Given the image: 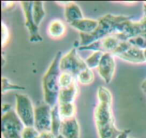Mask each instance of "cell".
Returning a JSON list of instances; mask_svg holds the SVG:
<instances>
[{"mask_svg":"<svg viewBox=\"0 0 146 138\" xmlns=\"http://www.w3.org/2000/svg\"><path fill=\"white\" fill-rule=\"evenodd\" d=\"M98 103L94 112V120L100 138H117L121 130L115 126L113 113V96L106 87L100 86L97 90Z\"/></svg>","mask_w":146,"mask_h":138,"instance_id":"obj_1","label":"cell"},{"mask_svg":"<svg viewBox=\"0 0 146 138\" xmlns=\"http://www.w3.org/2000/svg\"><path fill=\"white\" fill-rule=\"evenodd\" d=\"M131 19V17L129 16L106 14L98 19V25L94 32L89 34H80L81 40L78 42V47L89 45L101 39L113 35L116 32L117 27L121 23Z\"/></svg>","mask_w":146,"mask_h":138,"instance_id":"obj_2","label":"cell"},{"mask_svg":"<svg viewBox=\"0 0 146 138\" xmlns=\"http://www.w3.org/2000/svg\"><path fill=\"white\" fill-rule=\"evenodd\" d=\"M61 57V52H58L42 78L44 101L51 107H54L58 104V97L60 91L59 77L61 73L59 64Z\"/></svg>","mask_w":146,"mask_h":138,"instance_id":"obj_3","label":"cell"},{"mask_svg":"<svg viewBox=\"0 0 146 138\" xmlns=\"http://www.w3.org/2000/svg\"><path fill=\"white\" fill-rule=\"evenodd\" d=\"M24 125L17 115L16 111L11 110L1 117L2 138H22Z\"/></svg>","mask_w":146,"mask_h":138,"instance_id":"obj_4","label":"cell"},{"mask_svg":"<svg viewBox=\"0 0 146 138\" xmlns=\"http://www.w3.org/2000/svg\"><path fill=\"white\" fill-rule=\"evenodd\" d=\"M59 65L62 72L71 73L75 77L88 68L86 61L78 55L75 47L61 57Z\"/></svg>","mask_w":146,"mask_h":138,"instance_id":"obj_5","label":"cell"},{"mask_svg":"<svg viewBox=\"0 0 146 138\" xmlns=\"http://www.w3.org/2000/svg\"><path fill=\"white\" fill-rule=\"evenodd\" d=\"M16 98V113L25 127H34L35 108L29 97L24 94H17Z\"/></svg>","mask_w":146,"mask_h":138,"instance_id":"obj_6","label":"cell"},{"mask_svg":"<svg viewBox=\"0 0 146 138\" xmlns=\"http://www.w3.org/2000/svg\"><path fill=\"white\" fill-rule=\"evenodd\" d=\"M52 107L46 103L41 104L35 107L34 127L40 133L51 131Z\"/></svg>","mask_w":146,"mask_h":138,"instance_id":"obj_7","label":"cell"},{"mask_svg":"<svg viewBox=\"0 0 146 138\" xmlns=\"http://www.w3.org/2000/svg\"><path fill=\"white\" fill-rule=\"evenodd\" d=\"M20 4L25 18V26L29 34V41L31 42H41L43 38L39 33L38 26L34 21L32 15L33 1H21Z\"/></svg>","mask_w":146,"mask_h":138,"instance_id":"obj_8","label":"cell"},{"mask_svg":"<svg viewBox=\"0 0 146 138\" xmlns=\"http://www.w3.org/2000/svg\"><path fill=\"white\" fill-rule=\"evenodd\" d=\"M121 40L115 35H111L98 40L89 45L79 47L80 50H90L93 52H102L112 54L121 43Z\"/></svg>","mask_w":146,"mask_h":138,"instance_id":"obj_9","label":"cell"},{"mask_svg":"<svg viewBox=\"0 0 146 138\" xmlns=\"http://www.w3.org/2000/svg\"><path fill=\"white\" fill-rule=\"evenodd\" d=\"M97 69L100 77L106 84H109L115 74V61L114 56L111 53H104Z\"/></svg>","mask_w":146,"mask_h":138,"instance_id":"obj_10","label":"cell"},{"mask_svg":"<svg viewBox=\"0 0 146 138\" xmlns=\"http://www.w3.org/2000/svg\"><path fill=\"white\" fill-rule=\"evenodd\" d=\"M60 134L66 138H80V126L76 117L63 120Z\"/></svg>","mask_w":146,"mask_h":138,"instance_id":"obj_11","label":"cell"},{"mask_svg":"<svg viewBox=\"0 0 146 138\" xmlns=\"http://www.w3.org/2000/svg\"><path fill=\"white\" fill-rule=\"evenodd\" d=\"M117 57L121 59L123 61L133 64H142L145 62L144 50L133 46L126 52L117 56Z\"/></svg>","mask_w":146,"mask_h":138,"instance_id":"obj_12","label":"cell"},{"mask_svg":"<svg viewBox=\"0 0 146 138\" xmlns=\"http://www.w3.org/2000/svg\"><path fill=\"white\" fill-rule=\"evenodd\" d=\"M66 26L62 20L54 19L48 23L47 27V34L48 37L54 40L62 38L66 33Z\"/></svg>","mask_w":146,"mask_h":138,"instance_id":"obj_13","label":"cell"},{"mask_svg":"<svg viewBox=\"0 0 146 138\" xmlns=\"http://www.w3.org/2000/svg\"><path fill=\"white\" fill-rule=\"evenodd\" d=\"M64 16L66 21L69 24L84 18L79 6L72 1H68V4L64 7Z\"/></svg>","mask_w":146,"mask_h":138,"instance_id":"obj_14","label":"cell"},{"mask_svg":"<svg viewBox=\"0 0 146 138\" xmlns=\"http://www.w3.org/2000/svg\"><path fill=\"white\" fill-rule=\"evenodd\" d=\"M98 25V20L93 19L84 18L70 24V26L76 29L80 34H89L94 32Z\"/></svg>","mask_w":146,"mask_h":138,"instance_id":"obj_15","label":"cell"},{"mask_svg":"<svg viewBox=\"0 0 146 138\" xmlns=\"http://www.w3.org/2000/svg\"><path fill=\"white\" fill-rule=\"evenodd\" d=\"M78 93L77 82L66 88L60 89L58 97V104L74 103Z\"/></svg>","mask_w":146,"mask_h":138,"instance_id":"obj_16","label":"cell"},{"mask_svg":"<svg viewBox=\"0 0 146 138\" xmlns=\"http://www.w3.org/2000/svg\"><path fill=\"white\" fill-rule=\"evenodd\" d=\"M32 15L36 25L39 26L46 16L43 1H33Z\"/></svg>","mask_w":146,"mask_h":138,"instance_id":"obj_17","label":"cell"},{"mask_svg":"<svg viewBox=\"0 0 146 138\" xmlns=\"http://www.w3.org/2000/svg\"><path fill=\"white\" fill-rule=\"evenodd\" d=\"M60 115L62 120L75 117L76 108L74 103H66V104H58Z\"/></svg>","mask_w":146,"mask_h":138,"instance_id":"obj_18","label":"cell"},{"mask_svg":"<svg viewBox=\"0 0 146 138\" xmlns=\"http://www.w3.org/2000/svg\"><path fill=\"white\" fill-rule=\"evenodd\" d=\"M52 122H51V132L57 136L60 134V129H61V124H62V119L59 113L58 110V105H56L54 107H52Z\"/></svg>","mask_w":146,"mask_h":138,"instance_id":"obj_19","label":"cell"},{"mask_svg":"<svg viewBox=\"0 0 146 138\" xmlns=\"http://www.w3.org/2000/svg\"><path fill=\"white\" fill-rule=\"evenodd\" d=\"M94 74L92 70L87 68L81 72L76 77L77 82L83 85H88L94 82Z\"/></svg>","mask_w":146,"mask_h":138,"instance_id":"obj_20","label":"cell"},{"mask_svg":"<svg viewBox=\"0 0 146 138\" xmlns=\"http://www.w3.org/2000/svg\"><path fill=\"white\" fill-rule=\"evenodd\" d=\"M77 82L76 77L68 72H61L59 77L60 89L69 87Z\"/></svg>","mask_w":146,"mask_h":138,"instance_id":"obj_21","label":"cell"},{"mask_svg":"<svg viewBox=\"0 0 146 138\" xmlns=\"http://www.w3.org/2000/svg\"><path fill=\"white\" fill-rule=\"evenodd\" d=\"M104 54V53L102 52H94L93 54L85 60L88 68L91 70L98 68Z\"/></svg>","mask_w":146,"mask_h":138,"instance_id":"obj_22","label":"cell"},{"mask_svg":"<svg viewBox=\"0 0 146 138\" xmlns=\"http://www.w3.org/2000/svg\"><path fill=\"white\" fill-rule=\"evenodd\" d=\"M25 87L11 83L7 77H2L1 78V92L5 94L9 90H24Z\"/></svg>","mask_w":146,"mask_h":138,"instance_id":"obj_23","label":"cell"},{"mask_svg":"<svg viewBox=\"0 0 146 138\" xmlns=\"http://www.w3.org/2000/svg\"><path fill=\"white\" fill-rule=\"evenodd\" d=\"M128 42L131 43L133 47H137L143 50H145L146 49V39L142 36L134 37L128 40Z\"/></svg>","mask_w":146,"mask_h":138,"instance_id":"obj_24","label":"cell"},{"mask_svg":"<svg viewBox=\"0 0 146 138\" xmlns=\"http://www.w3.org/2000/svg\"><path fill=\"white\" fill-rule=\"evenodd\" d=\"M39 132L34 127H25L22 133V138H37Z\"/></svg>","mask_w":146,"mask_h":138,"instance_id":"obj_25","label":"cell"},{"mask_svg":"<svg viewBox=\"0 0 146 138\" xmlns=\"http://www.w3.org/2000/svg\"><path fill=\"white\" fill-rule=\"evenodd\" d=\"M131 47H132V45H131V43L128 41L121 42L119 45H118V47L115 49V51L112 53V54L114 57H117V56L120 55V54H121L122 53L126 52L127 50H129Z\"/></svg>","mask_w":146,"mask_h":138,"instance_id":"obj_26","label":"cell"},{"mask_svg":"<svg viewBox=\"0 0 146 138\" xmlns=\"http://www.w3.org/2000/svg\"><path fill=\"white\" fill-rule=\"evenodd\" d=\"M10 33L7 26L2 21L1 23V44L2 47L7 45L9 41Z\"/></svg>","mask_w":146,"mask_h":138,"instance_id":"obj_27","label":"cell"},{"mask_svg":"<svg viewBox=\"0 0 146 138\" xmlns=\"http://www.w3.org/2000/svg\"><path fill=\"white\" fill-rule=\"evenodd\" d=\"M2 9L5 11H10L14 8L15 3L13 1H2Z\"/></svg>","mask_w":146,"mask_h":138,"instance_id":"obj_28","label":"cell"},{"mask_svg":"<svg viewBox=\"0 0 146 138\" xmlns=\"http://www.w3.org/2000/svg\"><path fill=\"white\" fill-rule=\"evenodd\" d=\"M40 138H56V135L51 131H46L40 133Z\"/></svg>","mask_w":146,"mask_h":138,"instance_id":"obj_29","label":"cell"},{"mask_svg":"<svg viewBox=\"0 0 146 138\" xmlns=\"http://www.w3.org/2000/svg\"><path fill=\"white\" fill-rule=\"evenodd\" d=\"M12 110L11 109V106L8 103H4L2 105V113L3 114H5V113H8V112Z\"/></svg>","mask_w":146,"mask_h":138,"instance_id":"obj_30","label":"cell"},{"mask_svg":"<svg viewBox=\"0 0 146 138\" xmlns=\"http://www.w3.org/2000/svg\"><path fill=\"white\" fill-rule=\"evenodd\" d=\"M130 133H131V130H124L123 131H121V133H120L119 135L117 137V138H129L128 135H129Z\"/></svg>","mask_w":146,"mask_h":138,"instance_id":"obj_31","label":"cell"},{"mask_svg":"<svg viewBox=\"0 0 146 138\" xmlns=\"http://www.w3.org/2000/svg\"><path fill=\"white\" fill-rule=\"evenodd\" d=\"M141 89H142L143 91L146 94V79L143 82L142 84H141Z\"/></svg>","mask_w":146,"mask_h":138,"instance_id":"obj_32","label":"cell"},{"mask_svg":"<svg viewBox=\"0 0 146 138\" xmlns=\"http://www.w3.org/2000/svg\"><path fill=\"white\" fill-rule=\"evenodd\" d=\"M143 12L144 17H146V1L143 3Z\"/></svg>","mask_w":146,"mask_h":138,"instance_id":"obj_33","label":"cell"},{"mask_svg":"<svg viewBox=\"0 0 146 138\" xmlns=\"http://www.w3.org/2000/svg\"><path fill=\"white\" fill-rule=\"evenodd\" d=\"M56 138H66V137H64V135H62L61 134H59V135H58L57 136H56Z\"/></svg>","mask_w":146,"mask_h":138,"instance_id":"obj_34","label":"cell"},{"mask_svg":"<svg viewBox=\"0 0 146 138\" xmlns=\"http://www.w3.org/2000/svg\"><path fill=\"white\" fill-rule=\"evenodd\" d=\"M144 56H145V62H146V49L144 50Z\"/></svg>","mask_w":146,"mask_h":138,"instance_id":"obj_35","label":"cell"},{"mask_svg":"<svg viewBox=\"0 0 146 138\" xmlns=\"http://www.w3.org/2000/svg\"><path fill=\"white\" fill-rule=\"evenodd\" d=\"M129 138H134V137H129Z\"/></svg>","mask_w":146,"mask_h":138,"instance_id":"obj_36","label":"cell"}]
</instances>
